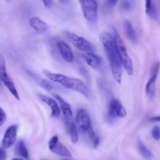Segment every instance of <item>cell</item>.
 Masks as SVG:
<instances>
[{"label": "cell", "instance_id": "603a6c76", "mask_svg": "<svg viewBox=\"0 0 160 160\" xmlns=\"http://www.w3.org/2000/svg\"><path fill=\"white\" fill-rule=\"evenodd\" d=\"M87 133V135H88L89 138H90V141H91L93 147V148L98 147L100 144V138L99 137H98V135L94 132L93 127H91V128H90Z\"/></svg>", "mask_w": 160, "mask_h": 160}, {"label": "cell", "instance_id": "7a4b0ae2", "mask_svg": "<svg viewBox=\"0 0 160 160\" xmlns=\"http://www.w3.org/2000/svg\"><path fill=\"white\" fill-rule=\"evenodd\" d=\"M44 74L46 76L53 82H57L60 85L63 86L65 88L69 90H74L81 94L84 95L88 98L90 94V90L87 84L82 80L76 78H72V77L67 76V75H62L59 73H53V72H49V71L44 70Z\"/></svg>", "mask_w": 160, "mask_h": 160}, {"label": "cell", "instance_id": "cb8c5ba5", "mask_svg": "<svg viewBox=\"0 0 160 160\" xmlns=\"http://www.w3.org/2000/svg\"><path fill=\"white\" fill-rule=\"evenodd\" d=\"M134 2L133 0H122L120 4V9L122 11H130L133 7Z\"/></svg>", "mask_w": 160, "mask_h": 160}, {"label": "cell", "instance_id": "30bf717a", "mask_svg": "<svg viewBox=\"0 0 160 160\" xmlns=\"http://www.w3.org/2000/svg\"><path fill=\"white\" fill-rule=\"evenodd\" d=\"M18 126L16 124L10 126L6 130L2 140V145L4 148H9L16 143Z\"/></svg>", "mask_w": 160, "mask_h": 160}, {"label": "cell", "instance_id": "ffe728a7", "mask_svg": "<svg viewBox=\"0 0 160 160\" xmlns=\"http://www.w3.org/2000/svg\"><path fill=\"white\" fill-rule=\"evenodd\" d=\"M124 29H125L126 35L128 39L130 40L131 42H136L138 40V36H137L136 31L134 30L130 21H127V20L124 21Z\"/></svg>", "mask_w": 160, "mask_h": 160}, {"label": "cell", "instance_id": "484cf974", "mask_svg": "<svg viewBox=\"0 0 160 160\" xmlns=\"http://www.w3.org/2000/svg\"><path fill=\"white\" fill-rule=\"evenodd\" d=\"M6 120H7V114L4 112L3 109L0 107V127L5 123Z\"/></svg>", "mask_w": 160, "mask_h": 160}, {"label": "cell", "instance_id": "f546056e", "mask_svg": "<svg viewBox=\"0 0 160 160\" xmlns=\"http://www.w3.org/2000/svg\"><path fill=\"white\" fill-rule=\"evenodd\" d=\"M149 121L152 122H160V115H157V116H153L152 118H149Z\"/></svg>", "mask_w": 160, "mask_h": 160}, {"label": "cell", "instance_id": "5bb4252c", "mask_svg": "<svg viewBox=\"0 0 160 160\" xmlns=\"http://www.w3.org/2000/svg\"><path fill=\"white\" fill-rule=\"evenodd\" d=\"M40 100L42 101V102L45 103L47 105H48L50 107V110H51V116L57 118L61 114V109H60L59 105H58V102L55 101L54 99L51 98H49V97L46 96L43 94H39L38 95Z\"/></svg>", "mask_w": 160, "mask_h": 160}, {"label": "cell", "instance_id": "3957f363", "mask_svg": "<svg viewBox=\"0 0 160 160\" xmlns=\"http://www.w3.org/2000/svg\"><path fill=\"white\" fill-rule=\"evenodd\" d=\"M113 37L115 38V46H116L117 52H118V58H119L120 62L122 67L124 68L127 74L132 75L133 74V65L132 62L131 58L129 56V53L127 52V48L125 47L122 38L120 37L117 31L113 28Z\"/></svg>", "mask_w": 160, "mask_h": 160}, {"label": "cell", "instance_id": "2e32d148", "mask_svg": "<svg viewBox=\"0 0 160 160\" xmlns=\"http://www.w3.org/2000/svg\"><path fill=\"white\" fill-rule=\"evenodd\" d=\"M84 61L87 62L90 67L93 69H98L101 67L102 64V59L101 57L98 56L93 53H87L82 56Z\"/></svg>", "mask_w": 160, "mask_h": 160}, {"label": "cell", "instance_id": "7402d4cb", "mask_svg": "<svg viewBox=\"0 0 160 160\" xmlns=\"http://www.w3.org/2000/svg\"><path fill=\"white\" fill-rule=\"evenodd\" d=\"M15 153L24 158H27L28 159L29 158L28 150L24 141H21V140L17 143L16 147H15Z\"/></svg>", "mask_w": 160, "mask_h": 160}, {"label": "cell", "instance_id": "d4e9b609", "mask_svg": "<svg viewBox=\"0 0 160 160\" xmlns=\"http://www.w3.org/2000/svg\"><path fill=\"white\" fill-rule=\"evenodd\" d=\"M152 136L155 141H158L160 139V127L155 126L152 130Z\"/></svg>", "mask_w": 160, "mask_h": 160}, {"label": "cell", "instance_id": "277c9868", "mask_svg": "<svg viewBox=\"0 0 160 160\" xmlns=\"http://www.w3.org/2000/svg\"><path fill=\"white\" fill-rule=\"evenodd\" d=\"M81 7L84 18L90 24L98 21V3L97 0H78Z\"/></svg>", "mask_w": 160, "mask_h": 160}, {"label": "cell", "instance_id": "ba28073f", "mask_svg": "<svg viewBox=\"0 0 160 160\" xmlns=\"http://www.w3.org/2000/svg\"><path fill=\"white\" fill-rule=\"evenodd\" d=\"M127 113L125 108L118 100L112 99L108 106V117L111 119L117 118H125Z\"/></svg>", "mask_w": 160, "mask_h": 160}, {"label": "cell", "instance_id": "1f68e13d", "mask_svg": "<svg viewBox=\"0 0 160 160\" xmlns=\"http://www.w3.org/2000/svg\"><path fill=\"white\" fill-rule=\"evenodd\" d=\"M11 160H24V159H21V158H14Z\"/></svg>", "mask_w": 160, "mask_h": 160}, {"label": "cell", "instance_id": "52a82bcc", "mask_svg": "<svg viewBox=\"0 0 160 160\" xmlns=\"http://www.w3.org/2000/svg\"><path fill=\"white\" fill-rule=\"evenodd\" d=\"M48 147L50 152H53L55 155H58L61 157H65V158L72 157V153L70 152V151L64 144L60 142L58 136L52 137L51 139L49 141Z\"/></svg>", "mask_w": 160, "mask_h": 160}, {"label": "cell", "instance_id": "5b68a950", "mask_svg": "<svg viewBox=\"0 0 160 160\" xmlns=\"http://www.w3.org/2000/svg\"><path fill=\"white\" fill-rule=\"evenodd\" d=\"M0 81L5 85V87L8 89L12 95L16 98L18 101L20 100L19 93L16 88L14 82L9 75L7 70V65H6V61L4 57L0 54Z\"/></svg>", "mask_w": 160, "mask_h": 160}, {"label": "cell", "instance_id": "d6a6232c", "mask_svg": "<svg viewBox=\"0 0 160 160\" xmlns=\"http://www.w3.org/2000/svg\"><path fill=\"white\" fill-rule=\"evenodd\" d=\"M7 2H10V0H7Z\"/></svg>", "mask_w": 160, "mask_h": 160}, {"label": "cell", "instance_id": "4fadbf2b", "mask_svg": "<svg viewBox=\"0 0 160 160\" xmlns=\"http://www.w3.org/2000/svg\"><path fill=\"white\" fill-rule=\"evenodd\" d=\"M64 124H65L66 130L68 133L69 138L73 144L78 142V132L76 124L72 119V117L70 118H64Z\"/></svg>", "mask_w": 160, "mask_h": 160}, {"label": "cell", "instance_id": "ac0fdd59", "mask_svg": "<svg viewBox=\"0 0 160 160\" xmlns=\"http://www.w3.org/2000/svg\"><path fill=\"white\" fill-rule=\"evenodd\" d=\"M146 14L154 20H158L159 18L158 9L152 0H145Z\"/></svg>", "mask_w": 160, "mask_h": 160}, {"label": "cell", "instance_id": "8992f818", "mask_svg": "<svg viewBox=\"0 0 160 160\" xmlns=\"http://www.w3.org/2000/svg\"><path fill=\"white\" fill-rule=\"evenodd\" d=\"M64 34L68 41L78 50L87 53H92L93 51V46L84 37L80 36L71 32H65Z\"/></svg>", "mask_w": 160, "mask_h": 160}, {"label": "cell", "instance_id": "d6986e66", "mask_svg": "<svg viewBox=\"0 0 160 160\" xmlns=\"http://www.w3.org/2000/svg\"><path fill=\"white\" fill-rule=\"evenodd\" d=\"M28 73L29 75H30L35 80V82H38V85L42 87V88H43L45 90H47V91L48 92L53 91V90L55 89L54 85H53V84H52L50 81H48V80L42 78L41 77L38 76V75H35V74L32 73V72H28Z\"/></svg>", "mask_w": 160, "mask_h": 160}, {"label": "cell", "instance_id": "9c48e42d", "mask_svg": "<svg viewBox=\"0 0 160 160\" xmlns=\"http://www.w3.org/2000/svg\"><path fill=\"white\" fill-rule=\"evenodd\" d=\"M160 64L156 63L154 65L152 69V73H151V77L148 81L145 87V93L149 98L152 99L154 98L155 94V85H156V80L158 77V72H159Z\"/></svg>", "mask_w": 160, "mask_h": 160}, {"label": "cell", "instance_id": "7c38bea8", "mask_svg": "<svg viewBox=\"0 0 160 160\" xmlns=\"http://www.w3.org/2000/svg\"><path fill=\"white\" fill-rule=\"evenodd\" d=\"M57 48L59 51L60 55L61 58L66 61V62L72 63L74 61V53L68 44L64 41H58L57 42Z\"/></svg>", "mask_w": 160, "mask_h": 160}, {"label": "cell", "instance_id": "f1b7e54d", "mask_svg": "<svg viewBox=\"0 0 160 160\" xmlns=\"http://www.w3.org/2000/svg\"><path fill=\"white\" fill-rule=\"evenodd\" d=\"M42 2V3L44 4V6H45L46 7H47V8H50V7L53 6V0H41Z\"/></svg>", "mask_w": 160, "mask_h": 160}, {"label": "cell", "instance_id": "e0dca14e", "mask_svg": "<svg viewBox=\"0 0 160 160\" xmlns=\"http://www.w3.org/2000/svg\"><path fill=\"white\" fill-rule=\"evenodd\" d=\"M53 96H54L55 99L58 101V103L59 104L60 109L62 112V114L64 118H70V117H72V110L70 104L68 102H66L59 95L54 94Z\"/></svg>", "mask_w": 160, "mask_h": 160}, {"label": "cell", "instance_id": "44dd1931", "mask_svg": "<svg viewBox=\"0 0 160 160\" xmlns=\"http://www.w3.org/2000/svg\"><path fill=\"white\" fill-rule=\"evenodd\" d=\"M137 145H138V151H139L140 154L142 155L143 158H145L146 160H152V158H153V154L146 147V145L144 144V142L141 140H138Z\"/></svg>", "mask_w": 160, "mask_h": 160}, {"label": "cell", "instance_id": "9a60e30c", "mask_svg": "<svg viewBox=\"0 0 160 160\" xmlns=\"http://www.w3.org/2000/svg\"><path fill=\"white\" fill-rule=\"evenodd\" d=\"M29 24L35 32L39 34L45 33L49 29L48 24L38 17H32L29 21Z\"/></svg>", "mask_w": 160, "mask_h": 160}, {"label": "cell", "instance_id": "6da1fadb", "mask_svg": "<svg viewBox=\"0 0 160 160\" xmlns=\"http://www.w3.org/2000/svg\"><path fill=\"white\" fill-rule=\"evenodd\" d=\"M99 38L106 53H107L109 65H110L113 78H115V80L118 83H121L122 66L120 62L119 58H118L113 35L109 33V32H102L100 35Z\"/></svg>", "mask_w": 160, "mask_h": 160}, {"label": "cell", "instance_id": "4316f807", "mask_svg": "<svg viewBox=\"0 0 160 160\" xmlns=\"http://www.w3.org/2000/svg\"><path fill=\"white\" fill-rule=\"evenodd\" d=\"M7 152H6L4 148H0V160H6L7 159Z\"/></svg>", "mask_w": 160, "mask_h": 160}, {"label": "cell", "instance_id": "8fae6325", "mask_svg": "<svg viewBox=\"0 0 160 160\" xmlns=\"http://www.w3.org/2000/svg\"><path fill=\"white\" fill-rule=\"evenodd\" d=\"M75 120H76V123L78 125V128L82 132L87 133L92 127L90 117L87 111L85 110V109H80V110L78 111Z\"/></svg>", "mask_w": 160, "mask_h": 160}, {"label": "cell", "instance_id": "4dcf8cb0", "mask_svg": "<svg viewBox=\"0 0 160 160\" xmlns=\"http://www.w3.org/2000/svg\"><path fill=\"white\" fill-rule=\"evenodd\" d=\"M59 1L61 3H66V2H68V0H59Z\"/></svg>", "mask_w": 160, "mask_h": 160}, {"label": "cell", "instance_id": "83f0119b", "mask_svg": "<svg viewBox=\"0 0 160 160\" xmlns=\"http://www.w3.org/2000/svg\"><path fill=\"white\" fill-rule=\"evenodd\" d=\"M118 0H106V5L109 7H115Z\"/></svg>", "mask_w": 160, "mask_h": 160}]
</instances>
